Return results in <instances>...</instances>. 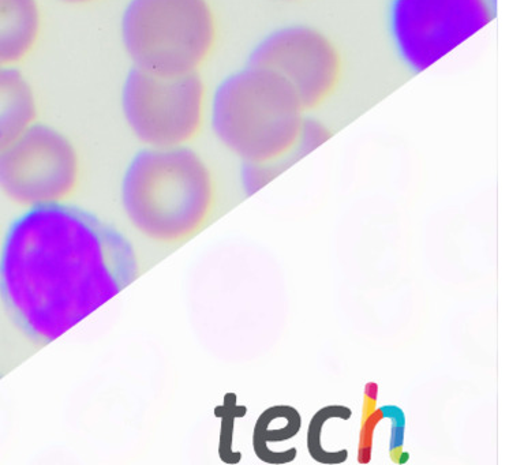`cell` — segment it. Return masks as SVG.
I'll use <instances>...</instances> for the list:
<instances>
[{
  "mask_svg": "<svg viewBox=\"0 0 524 465\" xmlns=\"http://www.w3.org/2000/svg\"><path fill=\"white\" fill-rule=\"evenodd\" d=\"M138 274L126 236L66 202L23 209L0 243V300L37 342H52L112 300Z\"/></svg>",
  "mask_w": 524,
  "mask_h": 465,
  "instance_id": "cell-1",
  "label": "cell"
},
{
  "mask_svg": "<svg viewBox=\"0 0 524 465\" xmlns=\"http://www.w3.org/2000/svg\"><path fill=\"white\" fill-rule=\"evenodd\" d=\"M120 205L138 234L159 243L195 235L215 205L213 176L195 150L145 148L131 158L120 182Z\"/></svg>",
  "mask_w": 524,
  "mask_h": 465,
  "instance_id": "cell-2",
  "label": "cell"
},
{
  "mask_svg": "<svg viewBox=\"0 0 524 465\" xmlns=\"http://www.w3.org/2000/svg\"><path fill=\"white\" fill-rule=\"evenodd\" d=\"M307 113L280 79L251 63L221 79L209 108L216 138L251 164H275L295 153Z\"/></svg>",
  "mask_w": 524,
  "mask_h": 465,
  "instance_id": "cell-3",
  "label": "cell"
},
{
  "mask_svg": "<svg viewBox=\"0 0 524 465\" xmlns=\"http://www.w3.org/2000/svg\"><path fill=\"white\" fill-rule=\"evenodd\" d=\"M120 34L134 67L166 77L198 73L217 41L209 0H130Z\"/></svg>",
  "mask_w": 524,
  "mask_h": 465,
  "instance_id": "cell-4",
  "label": "cell"
},
{
  "mask_svg": "<svg viewBox=\"0 0 524 465\" xmlns=\"http://www.w3.org/2000/svg\"><path fill=\"white\" fill-rule=\"evenodd\" d=\"M492 0H391L386 26L405 69L422 73L492 22Z\"/></svg>",
  "mask_w": 524,
  "mask_h": 465,
  "instance_id": "cell-5",
  "label": "cell"
},
{
  "mask_svg": "<svg viewBox=\"0 0 524 465\" xmlns=\"http://www.w3.org/2000/svg\"><path fill=\"white\" fill-rule=\"evenodd\" d=\"M120 104L130 130L147 148H174L187 145L199 133L206 90L198 73L166 77L133 67Z\"/></svg>",
  "mask_w": 524,
  "mask_h": 465,
  "instance_id": "cell-6",
  "label": "cell"
},
{
  "mask_svg": "<svg viewBox=\"0 0 524 465\" xmlns=\"http://www.w3.org/2000/svg\"><path fill=\"white\" fill-rule=\"evenodd\" d=\"M247 63L284 83L307 112L325 105L339 90L344 59L333 38L310 23H287L254 45Z\"/></svg>",
  "mask_w": 524,
  "mask_h": 465,
  "instance_id": "cell-7",
  "label": "cell"
},
{
  "mask_svg": "<svg viewBox=\"0 0 524 465\" xmlns=\"http://www.w3.org/2000/svg\"><path fill=\"white\" fill-rule=\"evenodd\" d=\"M79 182V157L65 134L33 123L0 152V193L23 209L66 202Z\"/></svg>",
  "mask_w": 524,
  "mask_h": 465,
  "instance_id": "cell-8",
  "label": "cell"
},
{
  "mask_svg": "<svg viewBox=\"0 0 524 465\" xmlns=\"http://www.w3.org/2000/svg\"><path fill=\"white\" fill-rule=\"evenodd\" d=\"M41 32L37 0H0V66H14L32 52Z\"/></svg>",
  "mask_w": 524,
  "mask_h": 465,
  "instance_id": "cell-9",
  "label": "cell"
},
{
  "mask_svg": "<svg viewBox=\"0 0 524 465\" xmlns=\"http://www.w3.org/2000/svg\"><path fill=\"white\" fill-rule=\"evenodd\" d=\"M32 85L14 66H0V152L36 122Z\"/></svg>",
  "mask_w": 524,
  "mask_h": 465,
  "instance_id": "cell-10",
  "label": "cell"
},
{
  "mask_svg": "<svg viewBox=\"0 0 524 465\" xmlns=\"http://www.w3.org/2000/svg\"><path fill=\"white\" fill-rule=\"evenodd\" d=\"M384 418V410H373L372 412L363 415L362 422V431L359 437V456L358 461L362 464H368L370 461V453L373 446V431L378 424V422Z\"/></svg>",
  "mask_w": 524,
  "mask_h": 465,
  "instance_id": "cell-11",
  "label": "cell"
},
{
  "mask_svg": "<svg viewBox=\"0 0 524 465\" xmlns=\"http://www.w3.org/2000/svg\"><path fill=\"white\" fill-rule=\"evenodd\" d=\"M63 3H69V5H85V3H92L96 0H60Z\"/></svg>",
  "mask_w": 524,
  "mask_h": 465,
  "instance_id": "cell-12",
  "label": "cell"
},
{
  "mask_svg": "<svg viewBox=\"0 0 524 465\" xmlns=\"http://www.w3.org/2000/svg\"><path fill=\"white\" fill-rule=\"evenodd\" d=\"M277 2H284V3H296V2H302V0H277Z\"/></svg>",
  "mask_w": 524,
  "mask_h": 465,
  "instance_id": "cell-13",
  "label": "cell"
}]
</instances>
